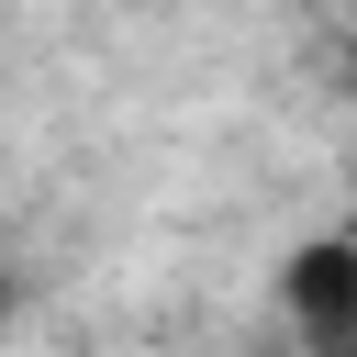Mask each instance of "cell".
<instances>
[{
	"label": "cell",
	"instance_id": "cell-2",
	"mask_svg": "<svg viewBox=\"0 0 357 357\" xmlns=\"http://www.w3.org/2000/svg\"><path fill=\"white\" fill-rule=\"evenodd\" d=\"M11 301H22V279H11V268H0V324H11Z\"/></svg>",
	"mask_w": 357,
	"mask_h": 357
},
{
	"label": "cell",
	"instance_id": "cell-3",
	"mask_svg": "<svg viewBox=\"0 0 357 357\" xmlns=\"http://www.w3.org/2000/svg\"><path fill=\"white\" fill-rule=\"evenodd\" d=\"M346 78H357V45H346Z\"/></svg>",
	"mask_w": 357,
	"mask_h": 357
},
{
	"label": "cell",
	"instance_id": "cell-1",
	"mask_svg": "<svg viewBox=\"0 0 357 357\" xmlns=\"http://www.w3.org/2000/svg\"><path fill=\"white\" fill-rule=\"evenodd\" d=\"M279 312L312 357H357V234H312L279 257Z\"/></svg>",
	"mask_w": 357,
	"mask_h": 357
}]
</instances>
